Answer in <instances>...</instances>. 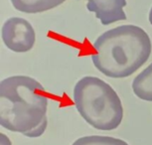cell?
<instances>
[{
    "label": "cell",
    "instance_id": "ba28073f",
    "mask_svg": "<svg viewBox=\"0 0 152 145\" xmlns=\"http://www.w3.org/2000/svg\"><path fill=\"white\" fill-rule=\"evenodd\" d=\"M72 145H129L124 140L110 136L91 135L77 139Z\"/></svg>",
    "mask_w": 152,
    "mask_h": 145
},
{
    "label": "cell",
    "instance_id": "277c9868",
    "mask_svg": "<svg viewBox=\"0 0 152 145\" xmlns=\"http://www.w3.org/2000/svg\"><path fill=\"white\" fill-rule=\"evenodd\" d=\"M2 41L8 49L16 53H26L35 45V30L24 18L12 17L5 21L1 30Z\"/></svg>",
    "mask_w": 152,
    "mask_h": 145
},
{
    "label": "cell",
    "instance_id": "8992f818",
    "mask_svg": "<svg viewBox=\"0 0 152 145\" xmlns=\"http://www.w3.org/2000/svg\"><path fill=\"white\" fill-rule=\"evenodd\" d=\"M16 10L28 14L41 13L64 3L66 0H10Z\"/></svg>",
    "mask_w": 152,
    "mask_h": 145
},
{
    "label": "cell",
    "instance_id": "7a4b0ae2",
    "mask_svg": "<svg viewBox=\"0 0 152 145\" xmlns=\"http://www.w3.org/2000/svg\"><path fill=\"white\" fill-rule=\"evenodd\" d=\"M91 60L104 76L123 79L134 74L151 55L148 34L135 25H122L102 33L93 44Z\"/></svg>",
    "mask_w": 152,
    "mask_h": 145
},
{
    "label": "cell",
    "instance_id": "3957f363",
    "mask_svg": "<svg viewBox=\"0 0 152 145\" xmlns=\"http://www.w3.org/2000/svg\"><path fill=\"white\" fill-rule=\"evenodd\" d=\"M73 98L79 113L94 128L110 131L121 123V101L102 79L91 76L82 78L74 87Z\"/></svg>",
    "mask_w": 152,
    "mask_h": 145
},
{
    "label": "cell",
    "instance_id": "9c48e42d",
    "mask_svg": "<svg viewBox=\"0 0 152 145\" xmlns=\"http://www.w3.org/2000/svg\"><path fill=\"white\" fill-rule=\"evenodd\" d=\"M1 145H11L10 140L6 137L4 133H1Z\"/></svg>",
    "mask_w": 152,
    "mask_h": 145
},
{
    "label": "cell",
    "instance_id": "6da1fadb",
    "mask_svg": "<svg viewBox=\"0 0 152 145\" xmlns=\"http://www.w3.org/2000/svg\"><path fill=\"white\" fill-rule=\"evenodd\" d=\"M48 96L35 79L13 76L0 82V124L10 131L36 138L48 125Z\"/></svg>",
    "mask_w": 152,
    "mask_h": 145
},
{
    "label": "cell",
    "instance_id": "52a82bcc",
    "mask_svg": "<svg viewBox=\"0 0 152 145\" xmlns=\"http://www.w3.org/2000/svg\"><path fill=\"white\" fill-rule=\"evenodd\" d=\"M132 90L138 98L152 101V63L133 79Z\"/></svg>",
    "mask_w": 152,
    "mask_h": 145
},
{
    "label": "cell",
    "instance_id": "30bf717a",
    "mask_svg": "<svg viewBox=\"0 0 152 145\" xmlns=\"http://www.w3.org/2000/svg\"><path fill=\"white\" fill-rule=\"evenodd\" d=\"M148 19H149V22H150V24L152 25V7H151L150 11H149V17H148Z\"/></svg>",
    "mask_w": 152,
    "mask_h": 145
},
{
    "label": "cell",
    "instance_id": "5b68a950",
    "mask_svg": "<svg viewBox=\"0 0 152 145\" xmlns=\"http://www.w3.org/2000/svg\"><path fill=\"white\" fill-rule=\"evenodd\" d=\"M125 6L126 0H88L87 9L96 14L102 25H110L126 20L123 11Z\"/></svg>",
    "mask_w": 152,
    "mask_h": 145
}]
</instances>
